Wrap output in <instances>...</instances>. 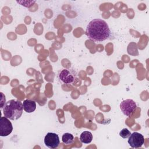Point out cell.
<instances>
[{"mask_svg": "<svg viewBox=\"0 0 149 149\" xmlns=\"http://www.w3.org/2000/svg\"><path fill=\"white\" fill-rule=\"evenodd\" d=\"M111 31L107 22L100 19L92 20L88 24L86 35L89 40L95 42H101L108 38Z\"/></svg>", "mask_w": 149, "mask_h": 149, "instance_id": "6da1fadb", "label": "cell"}, {"mask_svg": "<svg viewBox=\"0 0 149 149\" xmlns=\"http://www.w3.org/2000/svg\"><path fill=\"white\" fill-rule=\"evenodd\" d=\"M23 103L20 101L15 100L7 101L3 108L4 116L12 120L20 118L23 113Z\"/></svg>", "mask_w": 149, "mask_h": 149, "instance_id": "7a4b0ae2", "label": "cell"}, {"mask_svg": "<svg viewBox=\"0 0 149 149\" xmlns=\"http://www.w3.org/2000/svg\"><path fill=\"white\" fill-rule=\"evenodd\" d=\"M58 77L61 83L65 84H72L76 79L77 73L72 69H63L59 71Z\"/></svg>", "mask_w": 149, "mask_h": 149, "instance_id": "3957f363", "label": "cell"}, {"mask_svg": "<svg viewBox=\"0 0 149 149\" xmlns=\"http://www.w3.org/2000/svg\"><path fill=\"white\" fill-rule=\"evenodd\" d=\"M119 107L123 113L129 117L132 115L137 108L136 102L132 99H127L122 101Z\"/></svg>", "mask_w": 149, "mask_h": 149, "instance_id": "277c9868", "label": "cell"}, {"mask_svg": "<svg viewBox=\"0 0 149 149\" xmlns=\"http://www.w3.org/2000/svg\"><path fill=\"white\" fill-rule=\"evenodd\" d=\"M128 138V144L132 148H140L144 144V137L141 133L133 132Z\"/></svg>", "mask_w": 149, "mask_h": 149, "instance_id": "5b68a950", "label": "cell"}, {"mask_svg": "<svg viewBox=\"0 0 149 149\" xmlns=\"http://www.w3.org/2000/svg\"><path fill=\"white\" fill-rule=\"evenodd\" d=\"M44 144L49 148H56L60 144V140L58 135L55 133L52 132L47 133L44 137Z\"/></svg>", "mask_w": 149, "mask_h": 149, "instance_id": "8992f818", "label": "cell"}, {"mask_svg": "<svg viewBox=\"0 0 149 149\" xmlns=\"http://www.w3.org/2000/svg\"><path fill=\"white\" fill-rule=\"evenodd\" d=\"M13 130V126L11 122L5 116L0 119V136L6 137L9 136Z\"/></svg>", "mask_w": 149, "mask_h": 149, "instance_id": "52a82bcc", "label": "cell"}, {"mask_svg": "<svg viewBox=\"0 0 149 149\" xmlns=\"http://www.w3.org/2000/svg\"><path fill=\"white\" fill-rule=\"evenodd\" d=\"M23 109L27 113H31L36 109V103L31 100H25L23 102Z\"/></svg>", "mask_w": 149, "mask_h": 149, "instance_id": "ba28073f", "label": "cell"}, {"mask_svg": "<svg viewBox=\"0 0 149 149\" xmlns=\"http://www.w3.org/2000/svg\"><path fill=\"white\" fill-rule=\"evenodd\" d=\"M93 134L90 132L84 131L83 132L80 136V140L82 143L89 144L92 141Z\"/></svg>", "mask_w": 149, "mask_h": 149, "instance_id": "9c48e42d", "label": "cell"}, {"mask_svg": "<svg viewBox=\"0 0 149 149\" xmlns=\"http://www.w3.org/2000/svg\"><path fill=\"white\" fill-rule=\"evenodd\" d=\"M62 142L64 144H65L66 145H69V144H71L73 143V141H74V136L71 133H65L62 136Z\"/></svg>", "mask_w": 149, "mask_h": 149, "instance_id": "30bf717a", "label": "cell"}, {"mask_svg": "<svg viewBox=\"0 0 149 149\" xmlns=\"http://www.w3.org/2000/svg\"><path fill=\"white\" fill-rule=\"evenodd\" d=\"M36 1H17L16 2L20 3L21 5L26 7V8H30L33 5V4L36 2Z\"/></svg>", "mask_w": 149, "mask_h": 149, "instance_id": "8fae6325", "label": "cell"}, {"mask_svg": "<svg viewBox=\"0 0 149 149\" xmlns=\"http://www.w3.org/2000/svg\"><path fill=\"white\" fill-rule=\"evenodd\" d=\"M131 134L130 132L126 128L122 129L120 132H119V136L122 137L123 139H127L128 138L130 135Z\"/></svg>", "mask_w": 149, "mask_h": 149, "instance_id": "7c38bea8", "label": "cell"}]
</instances>
